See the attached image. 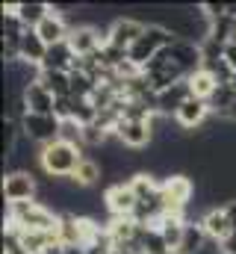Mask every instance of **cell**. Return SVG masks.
<instances>
[{"label": "cell", "instance_id": "ac0fdd59", "mask_svg": "<svg viewBox=\"0 0 236 254\" xmlns=\"http://www.w3.org/2000/svg\"><path fill=\"white\" fill-rule=\"evenodd\" d=\"M45 57H48V45H45V39H42L36 30H27V33H24V39H21V60L42 68Z\"/></svg>", "mask_w": 236, "mask_h": 254}, {"label": "cell", "instance_id": "52a82bcc", "mask_svg": "<svg viewBox=\"0 0 236 254\" xmlns=\"http://www.w3.org/2000/svg\"><path fill=\"white\" fill-rule=\"evenodd\" d=\"M36 178L33 172H6L3 178V198L6 204H21V201H36Z\"/></svg>", "mask_w": 236, "mask_h": 254}, {"label": "cell", "instance_id": "484cf974", "mask_svg": "<svg viewBox=\"0 0 236 254\" xmlns=\"http://www.w3.org/2000/svg\"><path fill=\"white\" fill-rule=\"evenodd\" d=\"M222 252H225V254H236V234L231 237V240H225V243H222Z\"/></svg>", "mask_w": 236, "mask_h": 254}, {"label": "cell", "instance_id": "30bf717a", "mask_svg": "<svg viewBox=\"0 0 236 254\" xmlns=\"http://www.w3.org/2000/svg\"><path fill=\"white\" fill-rule=\"evenodd\" d=\"M201 228H204V234L210 237V243H219V246H222L225 240L234 237V225H231V216H228L225 207H213V210H207L204 219H201Z\"/></svg>", "mask_w": 236, "mask_h": 254}, {"label": "cell", "instance_id": "6da1fadb", "mask_svg": "<svg viewBox=\"0 0 236 254\" xmlns=\"http://www.w3.org/2000/svg\"><path fill=\"white\" fill-rule=\"evenodd\" d=\"M83 157H86V154H83L80 145H71V142L57 139L54 145H48V148L39 151V166H42L45 178L68 181V178H74V172H77V166H80Z\"/></svg>", "mask_w": 236, "mask_h": 254}, {"label": "cell", "instance_id": "9c48e42d", "mask_svg": "<svg viewBox=\"0 0 236 254\" xmlns=\"http://www.w3.org/2000/svg\"><path fill=\"white\" fill-rule=\"evenodd\" d=\"M145 30H148V24L139 21V18H127V15L124 18H116L113 27H110V45L113 48H121V51H130Z\"/></svg>", "mask_w": 236, "mask_h": 254}, {"label": "cell", "instance_id": "44dd1931", "mask_svg": "<svg viewBox=\"0 0 236 254\" xmlns=\"http://www.w3.org/2000/svg\"><path fill=\"white\" fill-rule=\"evenodd\" d=\"M39 83H45V89L54 92L57 98L71 95V74L68 71H42L39 74Z\"/></svg>", "mask_w": 236, "mask_h": 254}, {"label": "cell", "instance_id": "9a60e30c", "mask_svg": "<svg viewBox=\"0 0 236 254\" xmlns=\"http://www.w3.org/2000/svg\"><path fill=\"white\" fill-rule=\"evenodd\" d=\"M186 225H189V219H186V216H175V213H166V216L157 222V231L163 234L169 252H180L183 237H186Z\"/></svg>", "mask_w": 236, "mask_h": 254}, {"label": "cell", "instance_id": "e0dca14e", "mask_svg": "<svg viewBox=\"0 0 236 254\" xmlns=\"http://www.w3.org/2000/svg\"><path fill=\"white\" fill-rule=\"evenodd\" d=\"M74 63H77V54L71 51V45L68 42H59L54 48H48V57L42 63V71H68L71 74Z\"/></svg>", "mask_w": 236, "mask_h": 254}, {"label": "cell", "instance_id": "7402d4cb", "mask_svg": "<svg viewBox=\"0 0 236 254\" xmlns=\"http://www.w3.org/2000/svg\"><path fill=\"white\" fill-rule=\"evenodd\" d=\"M54 116H57L59 122H71V119H74V98H71V95L57 98V110H54Z\"/></svg>", "mask_w": 236, "mask_h": 254}, {"label": "cell", "instance_id": "7c38bea8", "mask_svg": "<svg viewBox=\"0 0 236 254\" xmlns=\"http://www.w3.org/2000/svg\"><path fill=\"white\" fill-rule=\"evenodd\" d=\"M3 12H15L18 21L27 30H36L51 15V3H42V0H33V3H9V6H3Z\"/></svg>", "mask_w": 236, "mask_h": 254}, {"label": "cell", "instance_id": "4316f807", "mask_svg": "<svg viewBox=\"0 0 236 254\" xmlns=\"http://www.w3.org/2000/svg\"><path fill=\"white\" fill-rule=\"evenodd\" d=\"M222 119H228V122H236V101H234V107H231V110H228Z\"/></svg>", "mask_w": 236, "mask_h": 254}, {"label": "cell", "instance_id": "277c9868", "mask_svg": "<svg viewBox=\"0 0 236 254\" xmlns=\"http://www.w3.org/2000/svg\"><path fill=\"white\" fill-rule=\"evenodd\" d=\"M59 130H62V122H59L57 116H36V113H27V116L21 119V133H24V139L36 142V145H42V148H48V145L57 142Z\"/></svg>", "mask_w": 236, "mask_h": 254}, {"label": "cell", "instance_id": "8fae6325", "mask_svg": "<svg viewBox=\"0 0 236 254\" xmlns=\"http://www.w3.org/2000/svg\"><path fill=\"white\" fill-rule=\"evenodd\" d=\"M24 107L27 113H36V116H54L57 110V95L45 89V83H33L27 92H24Z\"/></svg>", "mask_w": 236, "mask_h": 254}, {"label": "cell", "instance_id": "f1b7e54d", "mask_svg": "<svg viewBox=\"0 0 236 254\" xmlns=\"http://www.w3.org/2000/svg\"><path fill=\"white\" fill-rule=\"evenodd\" d=\"M231 86H234V89H236V74H234V83H231Z\"/></svg>", "mask_w": 236, "mask_h": 254}, {"label": "cell", "instance_id": "2e32d148", "mask_svg": "<svg viewBox=\"0 0 236 254\" xmlns=\"http://www.w3.org/2000/svg\"><path fill=\"white\" fill-rule=\"evenodd\" d=\"M192 98V92H189V83L186 80H180V83H175L172 89H166V92H160L157 95V113H163V116H169V113H175Z\"/></svg>", "mask_w": 236, "mask_h": 254}, {"label": "cell", "instance_id": "ffe728a7", "mask_svg": "<svg viewBox=\"0 0 236 254\" xmlns=\"http://www.w3.org/2000/svg\"><path fill=\"white\" fill-rule=\"evenodd\" d=\"M101 178H104V166H101L98 160H92V157H83L71 181H74L77 187H83V190H89V187H95V184H98Z\"/></svg>", "mask_w": 236, "mask_h": 254}, {"label": "cell", "instance_id": "d6986e66", "mask_svg": "<svg viewBox=\"0 0 236 254\" xmlns=\"http://www.w3.org/2000/svg\"><path fill=\"white\" fill-rule=\"evenodd\" d=\"M186 83H189L192 98H201V101H207V104H210V98H213L216 89H219V80H216L207 68H201V71H195L192 77H186Z\"/></svg>", "mask_w": 236, "mask_h": 254}, {"label": "cell", "instance_id": "d4e9b609", "mask_svg": "<svg viewBox=\"0 0 236 254\" xmlns=\"http://www.w3.org/2000/svg\"><path fill=\"white\" fill-rule=\"evenodd\" d=\"M225 210H228V216H231V225H234V234H236V198H231V201L225 204Z\"/></svg>", "mask_w": 236, "mask_h": 254}, {"label": "cell", "instance_id": "3957f363", "mask_svg": "<svg viewBox=\"0 0 236 254\" xmlns=\"http://www.w3.org/2000/svg\"><path fill=\"white\" fill-rule=\"evenodd\" d=\"M175 42H177V39L169 33V30H166V27L148 24V30H145V33L136 39V45L127 51V57H130V63L136 65V68H145L151 60H157L163 51H169Z\"/></svg>", "mask_w": 236, "mask_h": 254}, {"label": "cell", "instance_id": "cb8c5ba5", "mask_svg": "<svg viewBox=\"0 0 236 254\" xmlns=\"http://www.w3.org/2000/svg\"><path fill=\"white\" fill-rule=\"evenodd\" d=\"M225 63L231 65V71L236 74V42L234 45H225Z\"/></svg>", "mask_w": 236, "mask_h": 254}, {"label": "cell", "instance_id": "83f0119b", "mask_svg": "<svg viewBox=\"0 0 236 254\" xmlns=\"http://www.w3.org/2000/svg\"><path fill=\"white\" fill-rule=\"evenodd\" d=\"M113 254H133L130 249H113Z\"/></svg>", "mask_w": 236, "mask_h": 254}, {"label": "cell", "instance_id": "8992f818", "mask_svg": "<svg viewBox=\"0 0 236 254\" xmlns=\"http://www.w3.org/2000/svg\"><path fill=\"white\" fill-rule=\"evenodd\" d=\"M104 204H107V210H110L113 219H133V213L139 207V195L133 192L130 181L127 184L118 181V184H113L110 190L104 192Z\"/></svg>", "mask_w": 236, "mask_h": 254}, {"label": "cell", "instance_id": "4fadbf2b", "mask_svg": "<svg viewBox=\"0 0 236 254\" xmlns=\"http://www.w3.org/2000/svg\"><path fill=\"white\" fill-rule=\"evenodd\" d=\"M36 33L45 39L48 48H54V45H59V42H68V36H71V24H68L65 15H57V12L51 9V15L36 27Z\"/></svg>", "mask_w": 236, "mask_h": 254}, {"label": "cell", "instance_id": "603a6c76", "mask_svg": "<svg viewBox=\"0 0 236 254\" xmlns=\"http://www.w3.org/2000/svg\"><path fill=\"white\" fill-rule=\"evenodd\" d=\"M86 254H113V240H110V234H101V240L98 243H92Z\"/></svg>", "mask_w": 236, "mask_h": 254}, {"label": "cell", "instance_id": "5bb4252c", "mask_svg": "<svg viewBox=\"0 0 236 254\" xmlns=\"http://www.w3.org/2000/svg\"><path fill=\"white\" fill-rule=\"evenodd\" d=\"M210 104L207 101H201V98H189L180 110H177V116H175V122L177 127H186V130H195V127H201L207 119H210Z\"/></svg>", "mask_w": 236, "mask_h": 254}, {"label": "cell", "instance_id": "7a4b0ae2", "mask_svg": "<svg viewBox=\"0 0 236 254\" xmlns=\"http://www.w3.org/2000/svg\"><path fill=\"white\" fill-rule=\"evenodd\" d=\"M6 216H9V225L18 231H39V234H57L59 231V216L39 201L9 204Z\"/></svg>", "mask_w": 236, "mask_h": 254}, {"label": "cell", "instance_id": "ba28073f", "mask_svg": "<svg viewBox=\"0 0 236 254\" xmlns=\"http://www.w3.org/2000/svg\"><path fill=\"white\" fill-rule=\"evenodd\" d=\"M116 136L118 142L130 151H142L154 142V130H151V122H130V119H121L116 127Z\"/></svg>", "mask_w": 236, "mask_h": 254}, {"label": "cell", "instance_id": "5b68a950", "mask_svg": "<svg viewBox=\"0 0 236 254\" xmlns=\"http://www.w3.org/2000/svg\"><path fill=\"white\" fill-rule=\"evenodd\" d=\"M195 195V184L186 175H169L163 181V198H166V213L175 216H186V207L192 204Z\"/></svg>", "mask_w": 236, "mask_h": 254}]
</instances>
